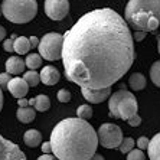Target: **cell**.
Segmentation results:
<instances>
[{"mask_svg":"<svg viewBox=\"0 0 160 160\" xmlns=\"http://www.w3.org/2000/svg\"><path fill=\"white\" fill-rule=\"evenodd\" d=\"M137 13L153 15L160 20V0H128L124 12L126 19Z\"/></svg>","mask_w":160,"mask_h":160,"instance_id":"obj_7","label":"cell"},{"mask_svg":"<svg viewBox=\"0 0 160 160\" xmlns=\"http://www.w3.org/2000/svg\"><path fill=\"white\" fill-rule=\"evenodd\" d=\"M25 68H26V62L20 56H10L6 61V72H9L10 75L22 74Z\"/></svg>","mask_w":160,"mask_h":160,"instance_id":"obj_13","label":"cell"},{"mask_svg":"<svg viewBox=\"0 0 160 160\" xmlns=\"http://www.w3.org/2000/svg\"><path fill=\"white\" fill-rule=\"evenodd\" d=\"M134 55L130 28L110 8L85 13L63 35L65 75L81 88H111L131 68Z\"/></svg>","mask_w":160,"mask_h":160,"instance_id":"obj_1","label":"cell"},{"mask_svg":"<svg viewBox=\"0 0 160 160\" xmlns=\"http://www.w3.org/2000/svg\"><path fill=\"white\" fill-rule=\"evenodd\" d=\"M53 156L58 160H89L98 147V133L85 120L65 118L51 133Z\"/></svg>","mask_w":160,"mask_h":160,"instance_id":"obj_2","label":"cell"},{"mask_svg":"<svg viewBox=\"0 0 160 160\" xmlns=\"http://www.w3.org/2000/svg\"><path fill=\"white\" fill-rule=\"evenodd\" d=\"M35 110L36 111H48L49 107H51V100H49L48 95H43V94H39L38 97H35Z\"/></svg>","mask_w":160,"mask_h":160,"instance_id":"obj_19","label":"cell"},{"mask_svg":"<svg viewBox=\"0 0 160 160\" xmlns=\"http://www.w3.org/2000/svg\"><path fill=\"white\" fill-rule=\"evenodd\" d=\"M18 104H19V107H29V101L25 100V98H20L18 101Z\"/></svg>","mask_w":160,"mask_h":160,"instance_id":"obj_35","label":"cell"},{"mask_svg":"<svg viewBox=\"0 0 160 160\" xmlns=\"http://www.w3.org/2000/svg\"><path fill=\"white\" fill-rule=\"evenodd\" d=\"M15 52L19 53V55H25V53L29 52V49L32 48V45H30V41L28 39L26 36H18L15 39Z\"/></svg>","mask_w":160,"mask_h":160,"instance_id":"obj_17","label":"cell"},{"mask_svg":"<svg viewBox=\"0 0 160 160\" xmlns=\"http://www.w3.org/2000/svg\"><path fill=\"white\" fill-rule=\"evenodd\" d=\"M89 160H104V157L101 156V154H98V153H95V154H94V156L91 157Z\"/></svg>","mask_w":160,"mask_h":160,"instance_id":"obj_37","label":"cell"},{"mask_svg":"<svg viewBox=\"0 0 160 160\" xmlns=\"http://www.w3.org/2000/svg\"><path fill=\"white\" fill-rule=\"evenodd\" d=\"M58 100L61 102H69L71 101V92L68 89H59L58 91Z\"/></svg>","mask_w":160,"mask_h":160,"instance_id":"obj_27","label":"cell"},{"mask_svg":"<svg viewBox=\"0 0 160 160\" xmlns=\"http://www.w3.org/2000/svg\"><path fill=\"white\" fill-rule=\"evenodd\" d=\"M147 153L150 160H160V133L153 136V138L150 140Z\"/></svg>","mask_w":160,"mask_h":160,"instance_id":"obj_16","label":"cell"},{"mask_svg":"<svg viewBox=\"0 0 160 160\" xmlns=\"http://www.w3.org/2000/svg\"><path fill=\"white\" fill-rule=\"evenodd\" d=\"M16 35H12L10 39H6V41L3 42V48L6 52H15V46H13V43H15V39H16Z\"/></svg>","mask_w":160,"mask_h":160,"instance_id":"obj_26","label":"cell"},{"mask_svg":"<svg viewBox=\"0 0 160 160\" xmlns=\"http://www.w3.org/2000/svg\"><path fill=\"white\" fill-rule=\"evenodd\" d=\"M0 160H26V156L18 144L0 136Z\"/></svg>","mask_w":160,"mask_h":160,"instance_id":"obj_9","label":"cell"},{"mask_svg":"<svg viewBox=\"0 0 160 160\" xmlns=\"http://www.w3.org/2000/svg\"><path fill=\"white\" fill-rule=\"evenodd\" d=\"M3 108V92H2V87H0V111Z\"/></svg>","mask_w":160,"mask_h":160,"instance_id":"obj_38","label":"cell"},{"mask_svg":"<svg viewBox=\"0 0 160 160\" xmlns=\"http://www.w3.org/2000/svg\"><path fill=\"white\" fill-rule=\"evenodd\" d=\"M111 92V88H104V89H88V88H82V97L87 101L92 102V104H100L102 101H105Z\"/></svg>","mask_w":160,"mask_h":160,"instance_id":"obj_10","label":"cell"},{"mask_svg":"<svg viewBox=\"0 0 160 160\" xmlns=\"http://www.w3.org/2000/svg\"><path fill=\"white\" fill-rule=\"evenodd\" d=\"M2 12L9 22L28 23L36 16V0H3Z\"/></svg>","mask_w":160,"mask_h":160,"instance_id":"obj_3","label":"cell"},{"mask_svg":"<svg viewBox=\"0 0 160 160\" xmlns=\"http://www.w3.org/2000/svg\"><path fill=\"white\" fill-rule=\"evenodd\" d=\"M23 142L25 144L29 147H38L42 143V134L38 130H28L26 133L23 134Z\"/></svg>","mask_w":160,"mask_h":160,"instance_id":"obj_15","label":"cell"},{"mask_svg":"<svg viewBox=\"0 0 160 160\" xmlns=\"http://www.w3.org/2000/svg\"><path fill=\"white\" fill-rule=\"evenodd\" d=\"M108 108H110V116L111 117L128 121L131 117L137 116L138 104L133 92L126 91V89H120L110 97Z\"/></svg>","mask_w":160,"mask_h":160,"instance_id":"obj_4","label":"cell"},{"mask_svg":"<svg viewBox=\"0 0 160 160\" xmlns=\"http://www.w3.org/2000/svg\"><path fill=\"white\" fill-rule=\"evenodd\" d=\"M38 160H58V157L52 156V154H42L41 157H38Z\"/></svg>","mask_w":160,"mask_h":160,"instance_id":"obj_34","label":"cell"},{"mask_svg":"<svg viewBox=\"0 0 160 160\" xmlns=\"http://www.w3.org/2000/svg\"><path fill=\"white\" fill-rule=\"evenodd\" d=\"M69 12L68 0H45V13L52 20H62Z\"/></svg>","mask_w":160,"mask_h":160,"instance_id":"obj_8","label":"cell"},{"mask_svg":"<svg viewBox=\"0 0 160 160\" xmlns=\"http://www.w3.org/2000/svg\"><path fill=\"white\" fill-rule=\"evenodd\" d=\"M157 49H159V53H160V36H159V39H157Z\"/></svg>","mask_w":160,"mask_h":160,"instance_id":"obj_39","label":"cell"},{"mask_svg":"<svg viewBox=\"0 0 160 160\" xmlns=\"http://www.w3.org/2000/svg\"><path fill=\"white\" fill-rule=\"evenodd\" d=\"M10 74L9 72H3V74H0V87H8L9 81H10Z\"/></svg>","mask_w":160,"mask_h":160,"instance_id":"obj_29","label":"cell"},{"mask_svg":"<svg viewBox=\"0 0 160 160\" xmlns=\"http://www.w3.org/2000/svg\"><path fill=\"white\" fill-rule=\"evenodd\" d=\"M16 117L20 123H32L36 117V111L33 107H19V110L16 111Z\"/></svg>","mask_w":160,"mask_h":160,"instance_id":"obj_14","label":"cell"},{"mask_svg":"<svg viewBox=\"0 0 160 160\" xmlns=\"http://www.w3.org/2000/svg\"><path fill=\"white\" fill-rule=\"evenodd\" d=\"M98 140L105 149H117L123 143V131L117 124L104 123L98 130Z\"/></svg>","mask_w":160,"mask_h":160,"instance_id":"obj_6","label":"cell"},{"mask_svg":"<svg viewBox=\"0 0 160 160\" xmlns=\"http://www.w3.org/2000/svg\"><path fill=\"white\" fill-rule=\"evenodd\" d=\"M42 152H43V154H51L52 153V144H51V142H45L43 144H42Z\"/></svg>","mask_w":160,"mask_h":160,"instance_id":"obj_31","label":"cell"},{"mask_svg":"<svg viewBox=\"0 0 160 160\" xmlns=\"http://www.w3.org/2000/svg\"><path fill=\"white\" fill-rule=\"evenodd\" d=\"M8 88H9V91H10L12 95H13L15 98H18V100L25 98V95H26L28 91H29V85H28V82L25 81L23 78H19V77L12 78L10 81H9Z\"/></svg>","mask_w":160,"mask_h":160,"instance_id":"obj_11","label":"cell"},{"mask_svg":"<svg viewBox=\"0 0 160 160\" xmlns=\"http://www.w3.org/2000/svg\"><path fill=\"white\" fill-rule=\"evenodd\" d=\"M77 116H78V118L81 120H89L91 117H92V108L89 107L88 104H82L78 107V110H77Z\"/></svg>","mask_w":160,"mask_h":160,"instance_id":"obj_23","label":"cell"},{"mask_svg":"<svg viewBox=\"0 0 160 160\" xmlns=\"http://www.w3.org/2000/svg\"><path fill=\"white\" fill-rule=\"evenodd\" d=\"M4 38H6V29L0 26V41H4Z\"/></svg>","mask_w":160,"mask_h":160,"instance_id":"obj_36","label":"cell"},{"mask_svg":"<svg viewBox=\"0 0 160 160\" xmlns=\"http://www.w3.org/2000/svg\"><path fill=\"white\" fill-rule=\"evenodd\" d=\"M29 41H30V45H32V48H36V46H39V43H41V39H38L36 36H30Z\"/></svg>","mask_w":160,"mask_h":160,"instance_id":"obj_32","label":"cell"},{"mask_svg":"<svg viewBox=\"0 0 160 160\" xmlns=\"http://www.w3.org/2000/svg\"><path fill=\"white\" fill-rule=\"evenodd\" d=\"M149 143H150V140L147 137H144V136L137 138V147L140 150H147L149 149Z\"/></svg>","mask_w":160,"mask_h":160,"instance_id":"obj_28","label":"cell"},{"mask_svg":"<svg viewBox=\"0 0 160 160\" xmlns=\"http://www.w3.org/2000/svg\"><path fill=\"white\" fill-rule=\"evenodd\" d=\"M61 78V74L59 71L56 69V68L53 67H43V69H42L41 72V81L43 82L45 85H55V84H58V81H59Z\"/></svg>","mask_w":160,"mask_h":160,"instance_id":"obj_12","label":"cell"},{"mask_svg":"<svg viewBox=\"0 0 160 160\" xmlns=\"http://www.w3.org/2000/svg\"><path fill=\"white\" fill-rule=\"evenodd\" d=\"M25 62H26V68H30V71H36L42 65V56L39 53H29Z\"/></svg>","mask_w":160,"mask_h":160,"instance_id":"obj_20","label":"cell"},{"mask_svg":"<svg viewBox=\"0 0 160 160\" xmlns=\"http://www.w3.org/2000/svg\"><path fill=\"white\" fill-rule=\"evenodd\" d=\"M128 84H130V87H131V89H133V91H140V89H143L146 87L144 75L140 74V72H136V74H133L130 77Z\"/></svg>","mask_w":160,"mask_h":160,"instance_id":"obj_18","label":"cell"},{"mask_svg":"<svg viewBox=\"0 0 160 160\" xmlns=\"http://www.w3.org/2000/svg\"><path fill=\"white\" fill-rule=\"evenodd\" d=\"M128 124H130L131 127H138L140 124H142V117L138 116H134V117H131L130 120H128Z\"/></svg>","mask_w":160,"mask_h":160,"instance_id":"obj_30","label":"cell"},{"mask_svg":"<svg viewBox=\"0 0 160 160\" xmlns=\"http://www.w3.org/2000/svg\"><path fill=\"white\" fill-rule=\"evenodd\" d=\"M150 79L154 85L160 87V61H156L150 68Z\"/></svg>","mask_w":160,"mask_h":160,"instance_id":"obj_22","label":"cell"},{"mask_svg":"<svg viewBox=\"0 0 160 160\" xmlns=\"http://www.w3.org/2000/svg\"><path fill=\"white\" fill-rule=\"evenodd\" d=\"M127 160H146V156H144V153H143V150L133 149L130 153H128Z\"/></svg>","mask_w":160,"mask_h":160,"instance_id":"obj_25","label":"cell"},{"mask_svg":"<svg viewBox=\"0 0 160 160\" xmlns=\"http://www.w3.org/2000/svg\"><path fill=\"white\" fill-rule=\"evenodd\" d=\"M3 15V12H2V4H0V16Z\"/></svg>","mask_w":160,"mask_h":160,"instance_id":"obj_40","label":"cell"},{"mask_svg":"<svg viewBox=\"0 0 160 160\" xmlns=\"http://www.w3.org/2000/svg\"><path fill=\"white\" fill-rule=\"evenodd\" d=\"M144 36H146V33L144 32H142V30H138V32H136V33H134V39H136V41H143V39H144Z\"/></svg>","mask_w":160,"mask_h":160,"instance_id":"obj_33","label":"cell"},{"mask_svg":"<svg viewBox=\"0 0 160 160\" xmlns=\"http://www.w3.org/2000/svg\"><path fill=\"white\" fill-rule=\"evenodd\" d=\"M133 147H134V140L131 137H126L123 140V143L120 144L118 149L121 153H130L133 150Z\"/></svg>","mask_w":160,"mask_h":160,"instance_id":"obj_24","label":"cell"},{"mask_svg":"<svg viewBox=\"0 0 160 160\" xmlns=\"http://www.w3.org/2000/svg\"><path fill=\"white\" fill-rule=\"evenodd\" d=\"M38 48H39V55L43 56V59L46 61L62 59L63 35L56 33V32L43 35Z\"/></svg>","mask_w":160,"mask_h":160,"instance_id":"obj_5","label":"cell"},{"mask_svg":"<svg viewBox=\"0 0 160 160\" xmlns=\"http://www.w3.org/2000/svg\"><path fill=\"white\" fill-rule=\"evenodd\" d=\"M23 79L28 82L29 87H36L41 82V74H38L36 71H28L23 75Z\"/></svg>","mask_w":160,"mask_h":160,"instance_id":"obj_21","label":"cell"}]
</instances>
